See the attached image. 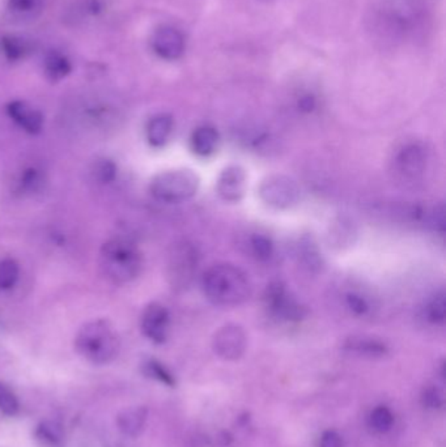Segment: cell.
<instances>
[{"label":"cell","mask_w":446,"mask_h":447,"mask_svg":"<svg viewBox=\"0 0 446 447\" xmlns=\"http://www.w3.org/2000/svg\"><path fill=\"white\" fill-rule=\"evenodd\" d=\"M202 289L212 304L224 307L242 305L251 295L246 273L228 263L209 267L202 276Z\"/></svg>","instance_id":"1"},{"label":"cell","mask_w":446,"mask_h":447,"mask_svg":"<svg viewBox=\"0 0 446 447\" xmlns=\"http://www.w3.org/2000/svg\"><path fill=\"white\" fill-rule=\"evenodd\" d=\"M77 353L95 365H106L120 353V341L109 320L96 319L88 322L75 339Z\"/></svg>","instance_id":"2"},{"label":"cell","mask_w":446,"mask_h":447,"mask_svg":"<svg viewBox=\"0 0 446 447\" xmlns=\"http://www.w3.org/2000/svg\"><path fill=\"white\" fill-rule=\"evenodd\" d=\"M101 267L110 282L130 283L142 273V252L130 238H111L101 249Z\"/></svg>","instance_id":"3"},{"label":"cell","mask_w":446,"mask_h":447,"mask_svg":"<svg viewBox=\"0 0 446 447\" xmlns=\"http://www.w3.org/2000/svg\"><path fill=\"white\" fill-rule=\"evenodd\" d=\"M199 182L198 174L190 169L166 170L153 178L150 191L164 203H181L196 195Z\"/></svg>","instance_id":"4"},{"label":"cell","mask_w":446,"mask_h":447,"mask_svg":"<svg viewBox=\"0 0 446 447\" xmlns=\"http://www.w3.org/2000/svg\"><path fill=\"white\" fill-rule=\"evenodd\" d=\"M199 255L187 241L175 243L168 258V279L175 289H186L194 279Z\"/></svg>","instance_id":"5"},{"label":"cell","mask_w":446,"mask_h":447,"mask_svg":"<svg viewBox=\"0 0 446 447\" xmlns=\"http://www.w3.org/2000/svg\"><path fill=\"white\" fill-rule=\"evenodd\" d=\"M264 304L272 316L284 322H298L306 316V310L294 297L288 293L283 283H271L264 292Z\"/></svg>","instance_id":"6"},{"label":"cell","mask_w":446,"mask_h":447,"mask_svg":"<svg viewBox=\"0 0 446 447\" xmlns=\"http://www.w3.org/2000/svg\"><path fill=\"white\" fill-rule=\"evenodd\" d=\"M260 197L267 206L284 209L298 202L300 187L289 177L271 175L260 186Z\"/></svg>","instance_id":"7"},{"label":"cell","mask_w":446,"mask_h":447,"mask_svg":"<svg viewBox=\"0 0 446 447\" xmlns=\"http://www.w3.org/2000/svg\"><path fill=\"white\" fill-rule=\"evenodd\" d=\"M248 347V336L244 328L227 325L218 328L212 338V348L220 359L236 361L241 359Z\"/></svg>","instance_id":"8"},{"label":"cell","mask_w":446,"mask_h":447,"mask_svg":"<svg viewBox=\"0 0 446 447\" xmlns=\"http://www.w3.org/2000/svg\"><path fill=\"white\" fill-rule=\"evenodd\" d=\"M428 152L424 145L411 143L404 145L394 159V170L406 181H416L424 174Z\"/></svg>","instance_id":"9"},{"label":"cell","mask_w":446,"mask_h":447,"mask_svg":"<svg viewBox=\"0 0 446 447\" xmlns=\"http://www.w3.org/2000/svg\"><path fill=\"white\" fill-rule=\"evenodd\" d=\"M170 316L165 306L159 302H152L143 311L142 331L145 338L150 339L156 344H161L169 332Z\"/></svg>","instance_id":"10"},{"label":"cell","mask_w":446,"mask_h":447,"mask_svg":"<svg viewBox=\"0 0 446 447\" xmlns=\"http://www.w3.org/2000/svg\"><path fill=\"white\" fill-rule=\"evenodd\" d=\"M152 49L163 59L175 60L185 53V37L173 26H161L153 34Z\"/></svg>","instance_id":"11"},{"label":"cell","mask_w":446,"mask_h":447,"mask_svg":"<svg viewBox=\"0 0 446 447\" xmlns=\"http://www.w3.org/2000/svg\"><path fill=\"white\" fill-rule=\"evenodd\" d=\"M218 197L225 202H239L244 197L246 190V173L245 170L237 166L232 165L223 170L218 177Z\"/></svg>","instance_id":"12"},{"label":"cell","mask_w":446,"mask_h":447,"mask_svg":"<svg viewBox=\"0 0 446 447\" xmlns=\"http://www.w3.org/2000/svg\"><path fill=\"white\" fill-rule=\"evenodd\" d=\"M7 114L24 131L37 135L44 129V115L40 110L24 101H12L7 105Z\"/></svg>","instance_id":"13"},{"label":"cell","mask_w":446,"mask_h":447,"mask_svg":"<svg viewBox=\"0 0 446 447\" xmlns=\"http://www.w3.org/2000/svg\"><path fill=\"white\" fill-rule=\"evenodd\" d=\"M344 349L358 356L369 359L382 357L389 350L383 341L370 336H352L347 339V341L344 343Z\"/></svg>","instance_id":"14"},{"label":"cell","mask_w":446,"mask_h":447,"mask_svg":"<svg viewBox=\"0 0 446 447\" xmlns=\"http://www.w3.org/2000/svg\"><path fill=\"white\" fill-rule=\"evenodd\" d=\"M173 130V118L169 114H157L147 124V140L156 148L163 147L169 140Z\"/></svg>","instance_id":"15"},{"label":"cell","mask_w":446,"mask_h":447,"mask_svg":"<svg viewBox=\"0 0 446 447\" xmlns=\"http://www.w3.org/2000/svg\"><path fill=\"white\" fill-rule=\"evenodd\" d=\"M147 421V409L144 407H134L118 414L117 424L125 436H139Z\"/></svg>","instance_id":"16"},{"label":"cell","mask_w":446,"mask_h":447,"mask_svg":"<svg viewBox=\"0 0 446 447\" xmlns=\"http://www.w3.org/2000/svg\"><path fill=\"white\" fill-rule=\"evenodd\" d=\"M34 437L41 447L65 446V428L55 420H45L37 426Z\"/></svg>","instance_id":"17"},{"label":"cell","mask_w":446,"mask_h":447,"mask_svg":"<svg viewBox=\"0 0 446 447\" xmlns=\"http://www.w3.org/2000/svg\"><path fill=\"white\" fill-rule=\"evenodd\" d=\"M218 143V133L214 127L203 126L196 129L191 138L193 151L199 156H208L216 149Z\"/></svg>","instance_id":"18"},{"label":"cell","mask_w":446,"mask_h":447,"mask_svg":"<svg viewBox=\"0 0 446 447\" xmlns=\"http://www.w3.org/2000/svg\"><path fill=\"white\" fill-rule=\"evenodd\" d=\"M45 74L51 81H59L71 72L72 66L65 55L59 51H50L44 62Z\"/></svg>","instance_id":"19"},{"label":"cell","mask_w":446,"mask_h":447,"mask_svg":"<svg viewBox=\"0 0 446 447\" xmlns=\"http://www.w3.org/2000/svg\"><path fill=\"white\" fill-rule=\"evenodd\" d=\"M298 261L308 273H319L324 267V259L316 243L309 238H304L298 245Z\"/></svg>","instance_id":"20"},{"label":"cell","mask_w":446,"mask_h":447,"mask_svg":"<svg viewBox=\"0 0 446 447\" xmlns=\"http://www.w3.org/2000/svg\"><path fill=\"white\" fill-rule=\"evenodd\" d=\"M46 186V175L37 168H28L22 172L19 179V187L22 194L35 195L41 193Z\"/></svg>","instance_id":"21"},{"label":"cell","mask_w":446,"mask_h":447,"mask_svg":"<svg viewBox=\"0 0 446 447\" xmlns=\"http://www.w3.org/2000/svg\"><path fill=\"white\" fill-rule=\"evenodd\" d=\"M90 173H92L93 179L97 181L98 184L109 185L116 181L117 174H118V168H117L116 163L110 159H98L97 161H95V164L92 166Z\"/></svg>","instance_id":"22"},{"label":"cell","mask_w":446,"mask_h":447,"mask_svg":"<svg viewBox=\"0 0 446 447\" xmlns=\"http://www.w3.org/2000/svg\"><path fill=\"white\" fill-rule=\"evenodd\" d=\"M20 276L19 264L11 258H6L0 261V289L8 291L12 289Z\"/></svg>","instance_id":"23"},{"label":"cell","mask_w":446,"mask_h":447,"mask_svg":"<svg viewBox=\"0 0 446 447\" xmlns=\"http://www.w3.org/2000/svg\"><path fill=\"white\" fill-rule=\"evenodd\" d=\"M369 424L372 429L376 430L377 433L389 432L394 424V416H392V411L385 405H380V407L374 408L369 416Z\"/></svg>","instance_id":"24"},{"label":"cell","mask_w":446,"mask_h":447,"mask_svg":"<svg viewBox=\"0 0 446 447\" xmlns=\"http://www.w3.org/2000/svg\"><path fill=\"white\" fill-rule=\"evenodd\" d=\"M427 318L435 325H444L446 319V295L444 291L438 292L427 306Z\"/></svg>","instance_id":"25"},{"label":"cell","mask_w":446,"mask_h":447,"mask_svg":"<svg viewBox=\"0 0 446 447\" xmlns=\"http://www.w3.org/2000/svg\"><path fill=\"white\" fill-rule=\"evenodd\" d=\"M143 371L144 373L151 377V378H154L156 381L161 382L164 384L166 386H170L173 387L175 384V378L173 375L170 374V371H168L163 364H160L159 361L156 360H148L144 366H143Z\"/></svg>","instance_id":"26"},{"label":"cell","mask_w":446,"mask_h":447,"mask_svg":"<svg viewBox=\"0 0 446 447\" xmlns=\"http://www.w3.org/2000/svg\"><path fill=\"white\" fill-rule=\"evenodd\" d=\"M1 46H3L4 54L11 62L22 59L24 58V55L28 53V44L24 40L17 38V37H12V35L4 37Z\"/></svg>","instance_id":"27"},{"label":"cell","mask_w":446,"mask_h":447,"mask_svg":"<svg viewBox=\"0 0 446 447\" xmlns=\"http://www.w3.org/2000/svg\"><path fill=\"white\" fill-rule=\"evenodd\" d=\"M250 247L254 257L260 261H269L273 252L271 240L263 234L251 236Z\"/></svg>","instance_id":"28"},{"label":"cell","mask_w":446,"mask_h":447,"mask_svg":"<svg viewBox=\"0 0 446 447\" xmlns=\"http://www.w3.org/2000/svg\"><path fill=\"white\" fill-rule=\"evenodd\" d=\"M0 412L7 416H15L19 412L17 398L11 390L0 382Z\"/></svg>","instance_id":"29"},{"label":"cell","mask_w":446,"mask_h":447,"mask_svg":"<svg viewBox=\"0 0 446 447\" xmlns=\"http://www.w3.org/2000/svg\"><path fill=\"white\" fill-rule=\"evenodd\" d=\"M41 0H8V7L16 15H31L40 7Z\"/></svg>","instance_id":"30"},{"label":"cell","mask_w":446,"mask_h":447,"mask_svg":"<svg viewBox=\"0 0 446 447\" xmlns=\"http://www.w3.org/2000/svg\"><path fill=\"white\" fill-rule=\"evenodd\" d=\"M422 402L424 404L427 408H440L443 404H444V396H443V393L435 387V386H431V387H427L424 390V393L422 395Z\"/></svg>","instance_id":"31"},{"label":"cell","mask_w":446,"mask_h":447,"mask_svg":"<svg viewBox=\"0 0 446 447\" xmlns=\"http://www.w3.org/2000/svg\"><path fill=\"white\" fill-rule=\"evenodd\" d=\"M445 207H444V204L437 206L429 212L428 225H431L436 231L444 233L445 231Z\"/></svg>","instance_id":"32"},{"label":"cell","mask_w":446,"mask_h":447,"mask_svg":"<svg viewBox=\"0 0 446 447\" xmlns=\"http://www.w3.org/2000/svg\"><path fill=\"white\" fill-rule=\"evenodd\" d=\"M346 304L349 306V310L356 316H364L369 310L367 300L356 293H349L346 295Z\"/></svg>","instance_id":"33"},{"label":"cell","mask_w":446,"mask_h":447,"mask_svg":"<svg viewBox=\"0 0 446 447\" xmlns=\"http://www.w3.org/2000/svg\"><path fill=\"white\" fill-rule=\"evenodd\" d=\"M319 447H343V439L334 430H327L322 437Z\"/></svg>","instance_id":"34"},{"label":"cell","mask_w":446,"mask_h":447,"mask_svg":"<svg viewBox=\"0 0 446 447\" xmlns=\"http://www.w3.org/2000/svg\"><path fill=\"white\" fill-rule=\"evenodd\" d=\"M316 99L310 95H305L298 101V109L304 113H312L313 110L316 109Z\"/></svg>","instance_id":"35"},{"label":"cell","mask_w":446,"mask_h":447,"mask_svg":"<svg viewBox=\"0 0 446 447\" xmlns=\"http://www.w3.org/2000/svg\"><path fill=\"white\" fill-rule=\"evenodd\" d=\"M263 1H271V0H263Z\"/></svg>","instance_id":"36"}]
</instances>
